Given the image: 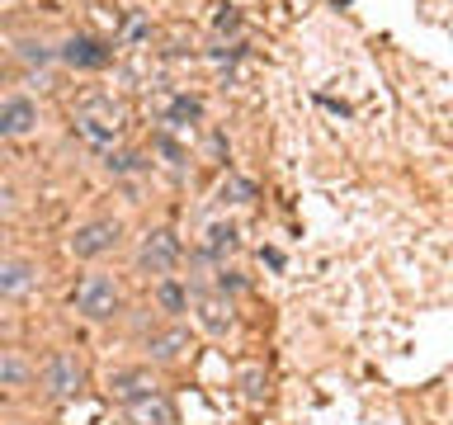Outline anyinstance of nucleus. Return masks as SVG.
Segmentation results:
<instances>
[{"label":"nucleus","mask_w":453,"mask_h":425,"mask_svg":"<svg viewBox=\"0 0 453 425\" xmlns=\"http://www.w3.org/2000/svg\"><path fill=\"white\" fill-rule=\"evenodd\" d=\"M123 123H127V113H123V104L113 95H85L76 104V113H71V128H76L90 147H109V142H119Z\"/></svg>","instance_id":"1"},{"label":"nucleus","mask_w":453,"mask_h":425,"mask_svg":"<svg viewBox=\"0 0 453 425\" xmlns=\"http://www.w3.org/2000/svg\"><path fill=\"white\" fill-rule=\"evenodd\" d=\"M71 303H76L81 317L109 321V317H119L123 298H119V283H113V279H104V274H85V279L76 283V293H71Z\"/></svg>","instance_id":"2"},{"label":"nucleus","mask_w":453,"mask_h":425,"mask_svg":"<svg viewBox=\"0 0 453 425\" xmlns=\"http://www.w3.org/2000/svg\"><path fill=\"white\" fill-rule=\"evenodd\" d=\"M175 265H180V236L170 227H156V232L142 236V251H137L142 274H170Z\"/></svg>","instance_id":"3"},{"label":"nucleus","mask_w":453,"mask_h":425,"mask_svg":"<svg viewBox=\"0 0 453 425\" xmlns=\"http://www.w3.org/2000/svg\"><path fill=\"white\" fill-rule=\"evenodd\" d=\"M57 57H62L71 71H104L113 62V42L95 38V34H76V38L62 42V52H57Z\"/></svg>","instance_id":"4"},{"label":"nucleus","mask_w":453,"mask_h":425,"mask_svg":"<svg viewBox=\"0 0 453 425\" xmlns=\"http://www.w3.org/2000/svg\"><path fill=\"white\" fill-rule=\"evenodd\" d=\"M119 232H123V227L113 218L85 222V227H76V236H71V255H76V260H95V255H104V251L119 246Z\"/></svg>","instance_id":"5"},{"label":"nucleus","mask_w":453,"mask_h":425,"mask_svg":"<svg viewBox=\"0 0 453 425\" xmlns=\"http://www.w3.org/2000/svg\"><path fill=\"white\" fill-rule=\"evenodd\" d=\"M85 382V368L76 364V354H52L48 368H42V388H48L57 402H66V397H76Z\"/></svg>","instance_id":"6"},{"label":"nucleus","mask_w":453,"mask_h":425,"mask_svg":"<svg viewBox=\"0 0 453 425\" xmlns=\"http://www.w3.org/2000/svg\"><path fill=\"white\" fill-rule=\"evenodd\" d=\"M38 289V269L34 260H19V255H5L0 260V303H19Z\"/></svg>","instance_id":"7"},{"label":"nucleus","mask_w":453,"mask_h":425,"mask_svg":"<svg viewBox=\"0 0 453 425\" xmlns=\"http://www.w3.org/2000/svg\"><path fill=\"white\" fill-rule=\"evenodd\" d=\"M34 123H38L34 99H24V95L0 99V137H24V133H34Z\"/></svg>","instance_id":"8"},{"label":"nucleus","mask_w":453,"mask_h":425,"mask_svg":"<svg viewBox=\"0 0 453 425\" xmlns=\"http://www.w3.org/2000/svg\"><path fill=\"white\" fill-rule=\"evenodd\" d=\"M189 307L198 312V326H203V331H212V336H222L226 326H232V303H226L222 293H194Z\"/></svg>","instance_id":"9"},{"label":"nucleus","mask_w":453,"mask_h":425,"mask_svg":"<svg viewBox=\"0 0 453 425\" xmlns=\"http://www.w3.org/2000/svg\"><path fill=\"white\" fill-rule=\"evenodd\" d=\"M127 425H175V406L161 392H147L137 402H127Z\"/></svg>","instance_id":"10"},{"label":"nucleus","mask_w":453,"mask_h":425,"mask_svg":"<svg viewBox=\"0 0 453 425\" xmlns=\"http://www.w3.org/2000/svg\"><path fill=\"white\" fill-rule=\"evenodd\" d=\"M109 392L119 397V402H137V397L156 392V378H151V368H127V374H113Z\"/></svg>","instance_id":"11"},{"label":"nucleus","mask_w":453,"mask_h":425,"mask_svg":"<svg viewBox=\"0 0 453 425\" xmlns=\"http://www.w3.org/2000/svg\"><path fill=\"white\" fill-rule=\"evenodd\" d=\"M34 382V364L19 350H0V388H28Z\"/></svg>","instance_id":"12"},{"label":"nucleus","mask_w":453,"mask_h":425,"mask_svg":"<svg viewBox=\"0 0 453 425\" xmlns=\"http://www.w3.org/2000/svg\"><path fill=\"white\" fill-rule=\"evenodd\" d=\"M203 119V104H198V99H189V95H175L165 104V123L170 128H184V133H189V128Z\"/></svg>","instance_id":"13"},{"label":"nucleus","mask_w":453,"mask_h":425,"mask_svg":"<svg viewBox=\"0 0 453 425\" xmlns=\"http://www.w3.org/2000/svg\"><path fill=\"white\" fill-rule=\"evenodd\" d=\"M113 34H119V42L133 48V42H147L151 38V19H147V14H137V10H127L123 19L113 24Z\"/></svg>","instance_id":"14"},{"label":"nucleus","mask_w":453,"mask_h":425,"mask_svg":"<svg viewBox=\"0 0 453 425\" xmlns=\"http://www.w3.org/2000/svg\"><path fill=\"white\" fill-rule=\"evenodd\" d=\"M236 251V227L232 222H212L208 227V241H203V255H212V260H222V255Z\"/></svg>","instance_id":"15"},{"label":"nucleus","mask_w":453,"mask_h":425,"mask_svg":"<svg viewBox=\"0 0 453 425\" xmlns=\"http://www.w3.org/2000/svg\"><path fill=\"white\" fill-rule=\"evenodd\" d=\"M184 345H189V336H184L180 326H170V331H161V336H151V340H147L151 359H175Z\"/></svg>","instance_id":"16"},{"label":"nucleus","mask_w":453,"mask_h":425,"mask_svg":"<svg viewBox=\"0 0 453 425\" xmlns=\"http://www.w3.org/2000/svg\"><path fill=\"white\" fill-rule=\"evenodd\" d=\"M156 303H161L165 312H189V293L165 279V283H156Z\"/></svg>","instance_id":"17"},{"label":"nucleus","mask_w":453,"mask_h":425,"mask_svg":"<svg viewBox=\"0 0 453 425\" xmlns=\"http://www.w3.org/2000/svg\"><path fill=\"white\" fill-rule=\"evenodd\" d=\"M109 175H137V170H147V156L142 151H119V156H109Z\"/></svg>","instance_id":"18"},{"label":"nucleus","mask_w":453,"mask_h":425,"mask_svg":"<svg viewBox=\"0 0 453 425\" xmlns=\"http://www.w3.org/2000/svg\"><path fill=\"white\" fill-rule=\"evenodd\" d=\"M212 28H218V34H232V28H241V14L232 5H222L218 14H212Z\"/></svg>","instance_id":"19"},{"label":"nucleus","mask_w":453,"mask_h":425,"mask_svg":"<svg viewBox=\"0 0 453 425\" xmlns=\"http://www.w3.org/2000/svg\"><path fill=\"white\" fill-rule=\"evenodd\" d=\"M19 57H24V62H52V52L48 48H42V42H19Z\"/></svg>","instance_id":"20"},{"label":"nucleus","mask_w":453,"mask_h":425,"mask_svg":"<svg viewBox=\"0 0 453 425\" xmlns=\"http://www.w3.org/2000/svg\"><path fill=\"white\" fill-rule=\"evenodd\" d=\"M218 289H222V293H226V289H241V279L232 274V269H222V279H218Z\"/></svg>","instance_id":"21"},{"label":"nucleus","mask_w":453,"mask_h":425,"mask_svg":"<svg viewBox=\"0 0 453 425\" xmlns=\"http://www.w3.org/2000/svg\"><path fill=\"white\" fill-rule=\"evenodd\" d=\"M10 198H14V194H10V184H0V212L10 208Z\"/></svg>","instance_id":"22"},{"label":"nucleus","mask_w":453,"mask_h":425,"mask_svg":"<svg viewBox=\"0 0 453 425\" xmlns=\"http://www.w3.org/2000/svg\"><path fill=\"white\" fill-rule=\"evenodd\" d=\"M0 241H5V222H0Z\"/></svg>","instance_id":"23"}]
</instances>
